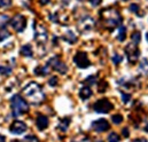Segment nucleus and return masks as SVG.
Here are the masks:
<instances>
[{
	"mask_svg": "<svg viewBox=\"0 0 148 142\" xmlns=\"http://www.w3.org/2000/svg\"><path fill=\"white\" fill-rule=\"evenodd\" d=\"M58 84H59V79H58V77L53 76V77H51V78H49V80H48V85H49V86L55 87Z\"/></svg>",
	"mask_w": 148,
	"mask_h": 142,
	"instance_id": "31",
	"label": "nucleus"
},
{
	"mask_svg": "<svg viewBox=\"0 0 148 142\" xmlns=\"http://www.w3.org/2000/svg\"><path fill=\"white\" fill-rule=\"evenodd\" d=\"M101 18L105 23V27L108 30H114L116 27L122 25V16L119 15L118 10L114 8H107L101 12Z\"/></svg>",
	"mask_w": 148,
	"mask_h": 142,
	"instance_id": "2",
	"label": "nucleus"
},
{
	"mask_svg": "<svg viewBox=\"0 0 148 142\" xmlns=\"http://www.w3.org/2000/svg\"><path fill=\"white\" fill-rule=\"evenodd\" d=\"M92 128L95 132H106L110 128V125H109L108 120H106L103 118H100V119H97L92 123Z\"/></svg>",
	"mask_w": 148,
	"mask_h": 142,
	"instance_id": "11",
	"label": "nucleus"
},
{
	"mask_svg": "<svg viewBox=\"0 0 148 142\" xmlns=\"http://www.w3.org/2000/svg\"><path fill=\"white\" fill-rule=\"evenodd\" d=\"M139 69L144 74H148V60L147 59H143L140 64H139Z\"/></svg>",
	"mask_w": 148,
	"mask_h": 142,
	"instance_id": "20",
	"label": "nucleus"
},
{
	"mask_svg": "<svg viewBox=\"0 0 148 142\" xmlns=\"http://www.w3.org/2000/svg\"><path fill=\"white\" fill-rule=\"evenodd\" d=\"M36 125L39 131H44L48 127V118L44 115H38L36 119Z\"/></svg>",
	"mask_w": 148,
	"mask_h": 142,
	"instance_id": "13",
	"label": "nucleus"
},
{
	"mask_svg": "<svg viewBox=\"0 0 148 142\" xmlns=\"http://www.w3.org/2000/svg\"><path fill=\"white\" fill-rule=\"evenodd\" d=\"M13 69L10 67H3V66H0V74L1 76H8L12 73Z\"/></svg>",
	"mask_w": 148,
	"mask_h": 142,
	"instance_id": "22",
	"label": "nucleus"
},
{
	"mask_svg": "<svg viewBox=\"0 0 148 142\" xmlns=\"http://www.w3.org/2000/svg\"><path fill=\"white\" fill-rule=\"evenodd\" d=\"M126 39V28L121 25L118 29V33H117V40L118 41H124Z\"/></svg>",
	"mask_w": 148,
	"mask_h": 142,
	"instance_id": "19",
	"label": "nucleus"
},
{
	"mask_svg": "<svg viewBox=\"0 0 148 142\" xmlns=\"http://www.w3.org/2000/svg\"><path fill=\"white\" fill-rule=\"evenodd\" d=\"M10 108H12V116H14V117H18L29 111L28 102L18 94L14 95L10 99Z\"/></svg>",
	"mask_w": 148,
	"mask_h": 142,
	"instance_id": "3",
	"label": "nucleus"
},
{
	"mask_svg": "<svg viewBox=\"0 0 148 142\" xmlns=\"http://www.w3.org/2000/svg\"><path fill=\"white\" fill-rule=\"evenodd\" d=\"M35 28V39L38 44H45L48 39V35H47V30L42 27V25H37L34 24Z\"/></svg>",
	"mask_w": 148,
	"mask_h": 142,
	"instance_id": "10",
	"label": "nucleus"
},
{
	"mask_svg": "<svg viewBox=\"0 0 148 142\" xmlns=\"http://www.w3.org/2000/svg\"><path fill=\"white\" fill-rule=\"evenodd\" d=\"M129 9H130L132 13L140 15V14H139V10H140V6H139V5H137V3H131L130 7H129Z\"/></svg>",
	"mask_w": 148,
	"mask_h": 142,
	"instance_id": "29",
	"label": "nucleus"
},
{
	"mask_svg": "<svg viewBox=\"0 0 148 142\" xmlns=\"http://www.w3.org/2000/svg\"><path fill=\"white\" fill-rule=\"evenodd\" d=\"M125 54H126V57H127L129 62L132 63V64H134L138 61L139 56H140V51L137 47V45H134V44L131 42V44H129L125 47Z\"/></svg>",
	"mask_w": 148,
	"mask_h": 142,
	"instance_id": "7",
	"label": "nucleus"
},
{
	"mask_svg": "<svg viewBox=\"0 0 148 142\" xmlns=\"http://www.w3.org/2000/svg\"><path fill=\"white\" fill-rule=\"evenodd\" d=\"M94 25H95L94 20H93L91 16H88V15L83 16V17L78 21V30H79L80 32H83V33L90 32V31L94 28Z\"/></svg>",
	"mask_w": 148,
	"mask_h": 142,
	"instance_id": "6",
	"label": "nucleus"
},
{
	"mask_svg": "<svg viewBox=\"0 0 148 142\" xmlns=\"http://www.w3.org/2000/svg\"><path fill=\"white\" fill-rule=\"evenodd\" d=\"M121 94H122V101H123L124 103H127V102L131 100V95H130V94H126V93H124V92H122Z\"/></svg>",
	"mask_w": 148,
	"mask_h": 142,
	"instance_id": "33",
	"label": "nucleus"
},
{
	"mask_svg": "<svg viewBox=\"0 0 148 142\" xmlns=\"http://www.w3.org/2000/svg\"><path fill=\"white\" fill-rule=\"evenodd\" d=\"M9 36H10V32L8 30H6L5 28L3 29H0V42L3 41V40H6Z\"/></svg>",
	"mask_w": 148,
	"mask_h": 142,
	"instance_id": "23",
	"label": "nucleus"
},
{
	"mask_svg": "<svg viewBox=\"0 0 148 142\" xmlns=\"http://www.w3.org/2000/svg\"><path fill=\"white\" fill-rule=\"evenodd\" d=\"M21 55H23V56H25V57H31V56L34 55L31 45H29V44L23 45V46L21 47Z\"/></svg>",
	"mask_w": 148,
	"mask_h": 142,
	"instance_id": "16",
	"label": "nucleus"
},
{
	"mask_svg": "<svg viewBox=\"0 0 148 142\" xmlns=\"http://www.w3.org/2000/svg\"><path fill=\"white\" fill-rule=\"evenodd\" d=\"M131 41H132V44L138 45L141 41V33L139 31H134L131 36Z\"/></svg>",
	"mask_w": 148,
	"mask_h": 142,
	"instance_id": "21",
	"label": "nucleus"
},
{
	"mask_svg": "<svg viewBox=\"0 0 148 142\" xmlns=\"http://www.w3.org/2000/svg\"><path fill=\"white\" fill-rule=\"evenodd\" d=\"M114 106L111 104L110 101H108L107 99H101L99 101H97L94 104H93V109L95 112H99V113H108L112 110Z\"/></svg>",
	"mask_w": 148,
	"mask_h": 142,
	"instance_id": "8",
	"label": "nucleus"
},
{
	"mask_svg": "<svg viewBox=\"0 0 148 142\" xmlns=\"http://www.w3.org/2000/svg\"><path fill=\"white\" fill-rule=\"evenodd\" d=\"M107 87H108V84H107L105 80H101V81L99 83V87H98V91H99L100 93H105V92L107 91Z\"/></svg>",
	"mask_w": 148,
	"mask_h": 142,
	"instance_id": "27",
	"label": "nucleus"
},
{
	"mask_svg": "<svg viewBox=\"0 0 148 142\" xmlns=\"http://www.w3.org/2000/svg\"><path fill=\"white\" fill-rule=\"evenodd\" d=\"M74 62L79 69H86L91 66V61L88 60L85 52H78L74 56Z\"/></svg>",
	"mask_w": 148,
	"mask_h": 142,
	"instance_id": "9",
	"label": "nucleus"
},
{
	"mask_svg": "<svg viewBox=\"0 0 148 142\" xmlns=\"http://www.w3.org/2000/svg\"><path fill=\"white\" fill-rule=\"evenodd\" d=\"M146 38H147V41H148V33H146Z\"/></svg>",
	"mask_w": 148,
	"mask_h": 142,
	"instance_id": "42",
	"label": "nucleus"
},
{
	"mask_svg": "<svg viewBox=\"0 0 148 142\" xmlns=\"http://www.w3.org/2000/svg\"><path fill=\"white\" fill-rule=\"evenodd\" d=\"M70 122H71V119H70L69 117H64V118H62V119L60 120V123H59V126H58L59 130L62 131V132H66V131L69 128Z\"/></svg>",
	"mask_w": 148,
	"mask_h": 142,
	"instance_id": "15",
	"label": "nucleus"
},
{
	"mask_svg": "<svg viewBox=\"0 0 148 142\" xmlns=\"http://www.w3.org/2000/svg\"><path fill=\"white\" fill-rule=\"evenodd\" d=\"M112 63L114 64H119L121 62H122V60H123V57L119 55V54H114V56H112Z\"/></svg>",
	"mask_w": 148,
	"mask_h": 142,
	"instance_id": "32",
	"label": "nucleus"
},
{
	"mask_svg": "<svg viewBox=\"0 0 148 142\" xmlns=\"http://www.w3.org/2000/svg\"><path fill=\"white\" fill-rule=\"evenodd\" d=\"M144 130H145V132H147V133H148V124H146V125H145Z\"/></svg>",
	"mask_w": 148,
	"mask_h": 142,
	"instance_id": "40",
	"label": "nucleus"
},
{
	"mask_svg": "<svg viewBox=\"0 0 148 142\" xmlns=\"http://www.w3.org/2000/svg\"><path fill=\"white\" fill-rule=\"evenodd\" d=\"M122 135H123L124 138H129V137H130V133H129V130H127L126 127L122 130Z\"/></svg>",
	"mask_w": 148,
	"mask_h": 142,
	"instance_id": "36",
	"label": "nucleus"
},
{
	"mask_svg": "<svg viewBox=\"0 0 148 142\" xmlns=\"http://www.w3.org/2000/svg\"><path fill=\"white\" fill-rule=\"evenodd\" d=\"M119 140H121L119 135L115 132H112L108 135V142H119Z\"/></svg>",
	"mask_w": 148,
	"mask_h": 142,
	"instance_id": "25",
	"label": "nucleus"
},
{
	"mask_svg": "<svg viewBox=\"0 0 148 142\" xmlns=\"http://www.w3.org/2000/svg\"><path fill=\"white\" fill-rule=\"evenodd\" d=\"M13 142H21V141H18V140H14Z\"/></svg>",
	"mask_w": 148,
	"mask_h": 142,
	"instance_id": "41",
	"label": "nucleus"
},
{
	"mask_svg": "<svg viewBox=\"0 0 148 142\" xmlns=\"http://www.w3.org/2000/svg\"><path fill=\"white\" fill-rule=\"evenodd\" d=\"M49 1H51V0H39V2H40L41 5H47Z\"/></svg>",
	"mask_w": 148,
	"mask_h": 142,
	"instance_id": "38",
	"label": "nucleus"
},
{
	"mask_svg": "<svg viewBox=\"0 0 148 142\" xmlns=\"http://www.w3.org/2000/svg\"><path fill=\"white\" fill-rule=\"evenodd\" d=\"M97 83V77L95 76H90V77H87L85 80H84V84H86L87 86H92V85H94Z\"/></svg>",
	"mask_w": 148,
	"mask_h": 142,
	"instance_id": "24",
	"label": "nucleus"
},
{
	"mask_svg": "<svg viewBox=\"0 0 148 142\" xmlns=\"http://www.w3.org/2000/svg\"><path fill=\"white\" fill-rule=\"evenodd\" d=\"M0 142H6V138L3 135H1V134H0Z\"/></svg>",
	"mask_w": 148,
	"mask_h": 142,
	"instance_id": "39",
	"label": "nucleus"
},
{
	"mask_svg": "<svg viewBox=\"0 0 148 142\" xmlns=\"http://www.w3.org/2000/svg\"><path fill=\"white\" fill-rule=\"evenodd\" d=\"M73 142H91V141H90V138L88 137H86L84 134H80L77 138H75L74 140H73Z\"/></svg>",
	"mask_w": 148,
	"mask_h": 142,
	"instance_id": "26",
	"label": "nucleus"
},
{
	"mask_svg": "<svg viewBox=\"0 0 148 142\" xmlns=\"http://www.w3.org/2000/svg\"><path fill=\"white\" fill-rule=\"evenodd\" d=\"M91 96H92V89H91L90 86H84V87L80 88V91H79V98L82 100H87Z\"/></svg>",
	"mask_w": 148,
	"mask_h": 142,
	"instance_id": "14",
	"label": "nucleus"
},
{
	"mask_svg": "<svg viewBox=\"0 0 148 142\" xmlns=\"http://www.w3.org/2000/svg\"><path fill=\"white\" fill-rule=\"evenodd\" d=\"M25 141H28V142H38V139L35 137V135H28V137H25Z\"/></svg>",
	"mask_w": 148,
	"mask_h": 142,
	"instance_id": "34",
	"label": "nucleus"
},
{
	"mask_svg": "<svg viewBox=\"0 0 148 142\" xmlns=\"http://www.w3.org/2000/svg\"><path fill=\"white\" fill-rule=\"evenodd\" d=\"M13 0H0V8H9L12 6Z\"/></svg>",
	"mask_w": 148,
	"mask_h": 142,
	"instance_id": "30",
	"label": "nucleus"
},
{
	"mask_svg": "<svg viewBox=\"0 0 148 142\" xmlns=\"http://www.w3.org/2000/svg\"><path fill=\"white\" fill-rule=\"evenodd\" d=\"M10 27L16 31V32H22L27 28V18L22 14H16L10 21Z\"/></svg>",
	"mask_w": 148,
	"mask_h": 142,
	"instance_id": "5",
	"label": "nucleus"
},
{
	"mask_svg": "<svg viewBox=\"0 0 148 142\" xmlns=\"http://www.w3.org/2000/svg\"><path fill=\"white\" fill-rule=\"evenodd\" d=\"M133 142H147V140H146L145 138H139V139L133 140Z\"/></svg>",
	"mask_w": 148,
	"mask_h": 142,
	"instance_id": "37",
	"label": "nucleus"
},
{
	"mask_svg": "<svg viewBox=\"0 0 148 142\" xmlns=\"http://www.w3.org/2000/svg\"><path fill=\"white\" fill-rule=\"evenodd\" d=\"M22 92L30 100V102L32 104H39V103H41L45 100V94L42 92L41 86L39 84H37V83H35V81L29 83L23 88Z\"/></svg>",
	"mask_w": 148,
	"mask_h": 142,
	"instance_id": "1",
	"label": "nucleus"
},
{
	"mask_svg": "<svg viewBox=\"0 0 148 142\" xmlns=\"http://www.w3.org/2000/svg\"><path fill=\"white\" fill-rule=\"evenodd\" d=\"M46 66H48V67L52 68L53 70L58 71V72L61 73V74H66V73L68 72V67H67V64L63 63V62L60 60L59 56H53V57H51V59L48 60V62H47Z\"/></svg>",
	"mask_w": 148,
	"mask_h": 142,
	"instance_id": "4",
	"label": "nucleus"
},
{
	"mask_svg": "<svg viewBox=\"0 0 148 142\" xmlns=\"http://www.w3.org/2000/svg\"><path fill=\"white\" fill-rule=\"evenodd\" d=\"M66 1H69V0H66Z\"/></svg>",
	"mask_w": 148,
	"mask_h": 142,
	"instance_id": "44",
	"label": "nucleus"
},
{
	"mask_svg": "<svg viewBox=\"0 0 148 142\" xmlns=\"http://www.w3.org/2000/svg\"><path fill=\"white\" fill-rule=\"evenodd\" d=\"M90 1V3L93 6V7H97V6H99L100 3H101V0H88Z\"/></svg>",
	"mask_w": 148,
	"mask_h": 142,
	"instance_id": "35",
	"label": "nucleus"
},
{
	"mask_svg": "<svg viewBox=\"0 0 148 142\" xmlns=\"http://www.w3.org/2000/svg\"><path fill=\"white\" fill-rule=\"evenodd\" d=\"M62 39H63L64 41L69 42V44H75V42L77 41V36L75 35L73 31H67V32L63 35Z\"/></svg>",
	"mask_w": 148,
	"mask_h": 142,
	"instance_id": "17",
	"label": "nucleus"
},
{
	"mask_svg": "<svg viewBox=\"0 0 148 142\" xmlns=\"http://www.w3.org/2000/svg\"><path fill=\"white\" fill-rule=\"evenodd\" d=\"M97 142H103V141H97Z\"/></svg>",
	"mask_w": 148,
	"mask_h": 142,
	"instance_id": "43",
	"label": "nucleus"
},
{
	"mask_svg": "<svg viewBox=\"0 0 148 142\" xmlns=\"http://www.w3.org/2000/svg\"><path fill=\"white\" fill-rule=\"evenodd\" d=\"M111 120H112V123H114V124L118 125V124H121V123L123 122V116H122V115H119V113L114 115V116L111 117Z\"/></svg>",
	"mask_w": 148,
	"mask_h": 142,
	"instance_id": "28",
	"label": "nucleus"
},
{
	"mask_svg": "<svg viewBox=\"0 0 148 142\" xmlns=\"http://www.w3.org/2000/svg\"><path fill=\"white\" fill-rule=\"evenodd\" d=\"M35 73L37 76H46L49 73V67L48 66H45V67H37L35 69Z\"/></svg>",
	"mask_w": 148,
	"mask_h": 142,
	"instance_id": "18",
	"label": "nucleus"
},
{
	"mask_svg": "<svg viewBox=\"0 0 148 142\" xmlns=\"http://www.w3.org/2000/svg\"><path fill=\"white\" fill-rule=\"evenodd\" d=\"M28 130V126L20 120H15L13 122V124L9 126V131L12 134H22Z\"/></svg>",
	"mask_w": 148,
	"mask_h": 142,
	"instance_id": "12",
	"label": "nucleus"
}]
</instances>
